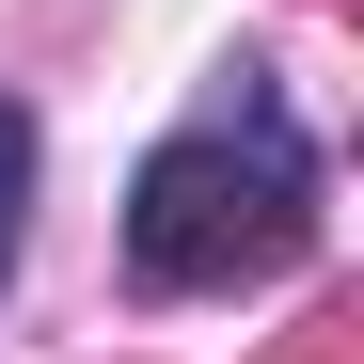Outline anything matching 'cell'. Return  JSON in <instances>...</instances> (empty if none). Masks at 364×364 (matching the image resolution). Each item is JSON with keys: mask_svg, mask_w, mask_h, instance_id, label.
<instances>
[{"mask_svg": "<svg viewBox=\"0 0 364 364\" xmlns=\"http://www.w3.org/2000/svg\"><path fill=\"white\" fill-rule=\"evenodd\" d=\"M301 222H317V159H301V127L254 95L237 127H191V143H159L143 159V191H127V269L143 285H254L301 254Z\"/></svg>", "mask_w": 364, "mask_h": 364, "instance_id": "1", "label": "cell"}, {"mask_svg": "<svg viewBox=\"0 0 364 364\" xmlns=\"http://www.w3.org/2000/svg\"><path fill=\"white\" fill-rule=\"evenodd\" d=\"M16 254H32V111L0 95V285H16Z\"/></svg>", "mask_w": 364, "mask_h": 364, "instance_id": "2", "label": "cell"}]
</instances>
